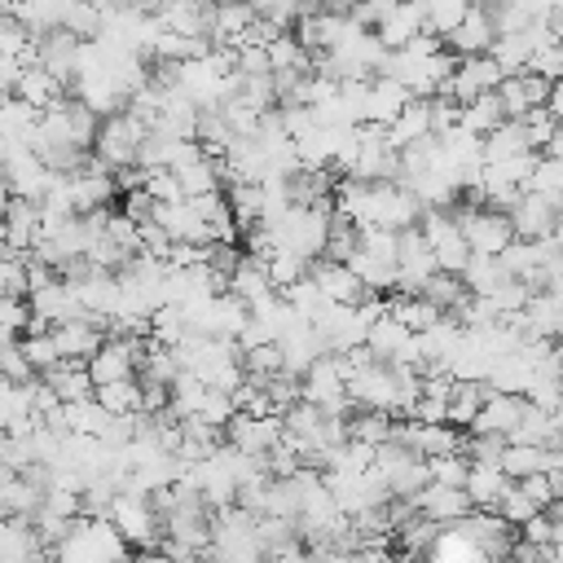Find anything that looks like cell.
I'll return each mask as SVG.
<instances>
[{
  "label": "cell",
  "instance_id": "f546056e",
  "mask_svg": "<svg viewBox=\"0 0 563 563\" xmlns=\"http://www.w3.org/2000/svg\"><path fill=\"white\" fill-rule=\"evenodd\" d=\"M97 400H101L110 413H141V409H145V383H141V378L101 383V387H97Z\"/></svg>",
  "mask_w": 563,
  "mask_h": 563
},
{
  "label": "cell",
  "instance_id": "83f0119b",
  "mask_svg": "<svg viewBox=\"0 0 563 563\" xmlns=\"http://www.w3.org/2000/svg\"><path fill=\"white\" fill-rule=\"evenodd\" d=\"M506 119H510V114H506V106H501L497 92H484V97H475V101L462 106V128L475 132V136H488V132L501 128Z\"/></svg>",
  "mask_w": 563,
  "mask_h": 563
},
{
  "label": "cell",
  "instance_id": "6da1fadb",
  "mask_svg": "<svg viewBox=\"0 0 563 563\" xmlns=\"http://www.w3.org/2000/svg\"><path fill=\"white\" fill-rule=\"evenodd\" d=\"M150 136V123H141L136 114L119 110V114H106L101 119V132H97V158L110 167V172H123V167H141V145Z\"/></svg>",
  "mask_w": 563,
  "mask_h": 563
},
{
  "label": "cell",
  "instance_id": "4dcf8cb0",
  "mask_svg": "<svg viewBox=\"0 0 563 563\" xmlns=\"http://www.w3.org/2000/svg\"><path fill=\"white\" fill-rule=\"evenodd\" d=\"M550 457H554V449H541V444H506V453H501V471H506L510 479H528V475L545 471Z\"/></svg>",
  "mask_w": 563,
  "mask_h": 563
},
{
  "label": "cell",
  "instance_id": "d4e9b609",
  "mask_svg": "<svg viewBox=\"0 0 563 563\" xmlns=\"http://www.w3.org/2000/svg\"><path fill=\"white\" fill-rule=\"evenodd\" d=\"M528 132H523V119H506L501 128H493L484 136V163H501V158H515V154H528Z\"/></svg>",
  "mask_w": 563,
  "mask_h": 563
},
{
  "label": "cell",
  "instance_id": "e575fe53",
  "mask_svg": "<svg viewBox=\"0 0 563 563\" xmlns=\"http://www.w3.org/2000/svg\"><path fill=\"white\" fill-rule=\"evenodd\" d=\"M242 365H246V374H255V378H273V374H286V352H282V339H277V343H260V347H246V352H242Z\"/></svg>",
  "mask_w": 563,
  "mask_h": 563
},
{
  "label": "cell",
  "instance_id": "d6a6232c",
  "mask_svg": "<svg viewBox=\"0 0 563 563\" xmlns=\"http://www.w3.org/2000/svg\"><path fill=\"white\" fill-rule=\"evenodd\" d=\"M308 268H312V260H303L299 251H290V246H282L273 260H268V277H273V286L277 290H290L295 282H303L308 277Z\"/></svg>",
  "mask_w": 563,
  "mask_h": 563
},
{
  "label": "cell",
  "instance_id": "d590c367",
  "mask_svg": "<svg viewBox=\"0 0 563 563\" xmlns=\"http://www.w3.org/2000/svg\"><path fill=\"white\" fill-rule=\"evenodd\" d=\"M506 435H497V431H466V444H462V453L471 457V462H484V466H501V453H506Z\"/></svg>",
  "mask_w": 563,
  "mask_h": 563
},
{
  "label": "cell",
  "instance_id": "9c48e42d",
  "mask_svg": "<svg viewBox=\"0 0 563 563\" xmlns=\"http://www.w3.org/2000/svg\"><path fill=\"white\" fill-rule=\"evenodd\" d=\"M282 435H286L282 413L255 418V413H242V409H238V413L229 418V427H224V440L238 444L242 453H268L273 444H282Z\"/></svg>",
  "mask_w": 563,
  "mask_h": 563
},
{
  "label": "cell",
  "instance_id": "b9f144b4",
  "mask_svg": "<svg viewBox=\"0 0 563 563\" xmlns=\"http://www.w3.org/2000/svg\"><path fill=\"white\" fill-rule=\"evenodd\" d=\"M0 282H4V295H13V299H31V268H26V260L4 255Z\"/></svg>",
  "mask_w": 563,
  "mask_h": 563
},
{
  "label": "cell",
  "instance_id": "4316f807",
  "mask_svg": "<svg viewBox=\"0 0 563 563\" xmlns=\"http://www.w3.org/2000/svg\"><path fill=\"white\" fill-rule=\"evenodd\" d=\"M422 299H431L444 317H457L462 303L471 299V286H466V277H457V273H435V277L422 286Z\"/></svg>",
  "mask_w": 563,
  "mask_h": 563
},
{
  "label": "cell",
  "instance_id": "d6986e66",
  "mask_svg": "<svg viewBox=\"0 0 563 563\" xmlns=\"http://www.w3.org/2000/svg\"><path fill=\"white\" fill-rule=\"evenodd\" d=\"M493 391H497V387H493L488 378H457V383H453V396H449V422L462 427V431H471V422L479 418V409H484V400H488Z\"/></svg>",
  "mask_w": 563,
  "mask_h": 563
},
{
  "label": "cell",
  "instance_id": "ab89813d",
  "mask_svg": "<svg viewBox=\"0 0 563 563\" xmlns=\"http://www.w3.org/2000/svg\"><path fill=\"white\" fill-rule=\"evenodd\" d=\"M427 462H431V479L435 484L466 488V475H471V457L466 453H444V457H427Z\"/></svg>",
  "mask_w": 563,
  "mask_h": 563
},
{
  "label": "cell",
  "instance_id": "7a4b0ae2",
  "mask_svg": "<svg viewBox=\"0 0 563 563\" xmlns=\"http://www.w3.org/2000/svg\"><path fill=\"white\" fill-rule=\"evenodd\" d=\"M453 211H457V224H462L471 251H479V255H501V251L515 242L510 211H501V207H466V202H453Z\"/></svg>",
  "mask_w": 563,
  "mask_h": 563
},
{
  "label": "cell",
  "instance_id": "ee69618b",
  "mask_svg": "<svg viewBox=\"0 0 563 563\" xmlns=\"http://www.w3.org/2000/svg\"><path fill=\"white\" fill-rule=\"evenodd\" d=\"M528 70H541L545 79H563V40H550V44H541V48L532 53Z\"/></svg>",
  "mask_w": 563,
  "mask_h": 563
},
{
  "label": "cell",
  "instance_id": "5bb4252c",
  "mask_svg": "<svg viewBox=\"0 0 563 563\" xmlns=\"http://www.w3.org/2000/svg\"><path fill=\"white\" fill-rule=\"evenodd\" d=\"M409 101H413V92H409L400 79L374 75V79H369V92H365V123H383V128H387Z\"/></svg>",
  "mask_w": 563,
  "mask_h": 563
},
{
  "label": "cell",
  "instance_id": "f6af8a7d",
  "mask_svg": "<svg viewBox=\"0 0 563 563\" xmlns=\"http://www.w3.org/2000/svg\"><path fill=\"white\" fill-rule=\"evenodd\" d=\"M545 110L563 123V79H554V88H550V101H545Z\"/></svg>",
  "mask_w": 563,
  "mask_h": 563
},
{
  "label": "cell",
  "instance_id": "484cf974",
  "mask_svg": "<svg viewBox=\"0 0 563 563\" xmlns=\"http://www.w3.org/2000/svg\"><path fill=\"white\" fill-rule=\"evenodd\" d=\"M466 286H471V295H497L506 282H510V268L501 264V255H471V264H466Z\"/></svg>",
  "mask_w": 563,
  "mask_h": 563
},
{
  "label": "cell",
  "instance_id": "836d02e7",
  "mask_svg": "<svg viewBox=\"0 0 563 563\" xmlns=\"http://www.w3.org/2000/svg\"><path fill=\"white\" fill-rule=\"evenodd\" d=\"M541 510H545V506H541L537 497H528V488H523L519 479H510V488H506V497L497 501V515H501V519H510L515 528H523V523H528L532 515H541Z\"/></svg>",
  "mask_w": 563,
  "mask_h": 563
},
{
  "label": "cell",
  "instance_id": "4fadbf2b",
  "mask_svg": "<svg viewBox=\"0 0 563 563\" xmlns=\"http://www.w3.org/2000/svg\"><path fill=\"white\" fill-rule=\"evenodd\" d=\"M255 18L260 13H255L251 0H224V4H216V13H211V44L242 48V40L255 26Z\"/></svg>",
  "mask_w": 563,
  "mask_h": 563
},
{
  "label": "cell",
  "instance_id": "2e32d148",
  "mask_svg": "<svg viewBox=\"0 0 563 563\" xmlns=\"http://www.w3.org/2000/svg\"><path fill=\"white\" fill-rule=\"evenodd\" d=\"M13 97H22V101H26V106H35V110H53L57 101H66V97H70V88H66V79H57L53 70H44V66L35 62V66H26V75L18 79Z\"/></svg>",
  "mask_w": 563,
  "mask_h": 563
},
{
  "label": "cell",
  "instance_id": "f35d334b",
  "mask_svg": "<svg viewBox=\"0 0 563 563\" xmlns=\"http://www.w3.org/2000/svg\"><path fill=\"white\" fill-rule=\"evenodd\" d=\"M22 347H26L31 365H35V374H44V369H53V365L62 361V352H57V339H53V330H40V334H22Z\"/></svg>",
  "mask_w": 563,
  "mask_h": 563
},
{
  "label": "cell",
  "instance_id": "7bdbcfd3",
  "mask_svg": "<svg viewBox=\"0 0 563 563\" xmlns=\"http://www.w3.org/2000/svg\"><path fill=\"white\" fill-rule=\"evenodd\" d=\"M519 537H523L528 545H554V537H559V519H554L550 510H541V515H532V519L519 528Z\"/></svg>",
  "mask_w": 563,
  "mask_h": 563
},
{
  "label": "cell",
  "instance_id": "5b68a950",
  "mask_svg": "<svg viewBox=\"0 0 563 563\" xmlns=\"http://www.w3.org/2000/svg\"><path fill=\"white\" fill-rule=\"evenodd\" d=\"M506 79V66L493 57V53H479V57H457V70H453V79L444 84V92L440 97H453V101H475V97H484V92H497V84Z\"/></svg>",
  "mask_w": 563,
  "mask_h": 563
},
{
  "label": "cell",
  "instance_id": "7c38bea8",
  "mask_svg": "<svg viewBox=\"0 0 563 563\" xmlns=\"http://www.w3.org/2000/svg\"><path fill=\"white\" fill-rule=\"evenodd\" d=\"M413 501H418V515H427V519H435V523H457V519H466V515L475 510V501H471L466 488L435 484V479H431Z\"/></svg>",
  "mask_w": 563,
  "mask_h": 563
},
{
  "label": "cell",
  "instance_id": "ac0fdd59",
  "mask_svg": "<svg viewBox=\"0 0 563 563\" xmlns=\"http://www.w3.org/2000/svg\"><path fill=\"white\" fill-rule=\"evenodd\" d=\"M40 378H44L66 405H75V400H92V396H97V383H92V374H88L84 361H57V365L44 369Z\"/></svg>",
  "mask_w": 563,
  "mask_h": 563
},
{
  "label": "cell",
  "instance_id": "f1b7e54d",
  "mask_svg": "<svg viewBox=\"0 0 563 563\" xmlns=\"http://www.w3.org/2000/svg\"><path fill=\"white\" fill-rule=\"evenodd\" d=\"M391 431H396V413H391V409H356L352 422H347V435H352V440H365V444H374V449L387 444Z\"/></svg>",
  "mask_w": 563,
  "mask_h": 563
},
{
  "label": "cell",
  "instance_id": "60d3db41",
  "mask_svg": "<svg viewBox=\"0 0 563 563\" xmlns=\"http://www.w3.org/2000/svg\"><path fill=\"white\" fill-rule=\"evenodd\" d=\"M31 299H13V295H4V303H0V321H4V334H13V339H22L26 330H31Z\"/></svg>",
  "mask_w": 563,
  "mask_h": 563
},
{
  "label": "cell",
  "instance_id": "277c9868",
  "mask_svg": "<svg viewBox=\"0 0 563 563\" xmlns=\"http://www.w3.org/2000/svg\"><path fill=\"white\" fill-rule=\"evenodd\" d=\"M510 224H515V238L523 242H541V238H554L559 233V220H563V207L537 189H523L510 207Z\"/></svg>",
  "mask_w": 563,
  "mask_h": 563
},
{
  "label": "cell",
  "instance_id": "bcb514c9",
  "mask_svg": "<svg viewBox=\"0 0 563 563\" xmlns=\"http://www.w3.org/2000/svg\"><path fill=\"white\" fill-rule=\"evenodd\" d=\"M264 563H312V554H303V545H295V550H286V554H268Z\"/></svg>",
  "mask_w": 563,
  "mask_h": 563
},
{
  "label": "cell",
  "instance_id": "74e56055",
  "mask_svg": "<svg viewBox=\"0 0 563 563\" xmlns=\"http://www.w3.org/2000/svg\"><path fill=\"white\" fill-rule=\"evenodd\" d=\"M559 128H563V123H559V119H554L545 106H537V110H528V114H523L528 145H532V150H541V154L550 150V141H554V132H559Z\"/></svg>",
  "mask_w": 563,
  "mask_h": 563
},
{
  "label": "cell",
  "instance_id": "3957f363",
  "mask_svg": "<svg viewBox=\"0 0 563 563\" xmlns=\"http://www.w3.org/2000/svg\"><path fill=\"white\" fill-rule=\"evenodd\" d=\"M84 44L88 40L79 31H70L66 22L62 26H48V31L35 35V62L44 70H53L57 79H66V88H70L75 75H79V62H84Z\"/></svg>",
  "mask_w": 563,
  "mask_h": 563
},
{
  "label": "cell",
  "instance_id": "8fae6325",
  "mask_svg": "<svg viewBox=\"0 0 563 563\" xmlns=\"http://www.w3.org/2000/svg\"><path fill=\"white\" fill-rule=\"evenodd\" d=\"M422 35H431L422 0H396L391 13L378 22V40H383L387 48H405V44H413V40H422Z\"/></svg>",
  "mask_w": 563,
  "mask_h": 563
},
{
  "label": "cell",
  "instance_id": "9a60e30c",
  "mask_svg": "<svg viewBox=\"0 0 563 563\" xmlns=\"http://www.w3.org/2000/svg\"><path fill=\"white\" fill-rule=\"evenodd\" d=\"M523 405H528V396H519V391H493V396L484 400L479 418L471 422V431H497V435L510 440V431H515L519 418H523Z\"/></svg>",
  "mask_w": 563,
  "mask_h": 563
},
{
  "label": "cell",
  "instance_id": "7402d4cb",
  "mask_svg": "<svg viewBox=\"0 0 563 563\" xmlns=\"http://www.w3.org/2000/svg\"><path fill=\"white\" fill-rule=\"evenodd\" d=\"M510 488V475L501 466H484V462H471V475H466V493L475 501V510H497V501L506 497Z\"/></svg>",
  "mask_w": 563,
  "mask_h": 563
},
{
  "label": "cell",
  "instance_id": "7dc6e473",
  "mask_svg": "<svg viewBox=\"0 0 563 563\" xmlns=\"http://www.w3.org/2000/svg\"><path fill=\"white\" fill-rule=\"evenodd\" d=\"M545 154H554V158H563V128L554 132V141H550V150H545Z\"/></svg>",
  "mask_w": 563,
  "mask_h": 563
},
{
  "label": "cell",
  "instance_id": "603a6c76",
  "mask_svg": "<svg viewBox=\"0 0 563 563\" xmlns=\"http://www.w3.org/2000/svg\"><path fill=\"white\" fill-rule=\"evenodd\" d=\"M510 444H541V449H554V444H559V422H554V413L528 400L519 427L510 431Z\"/></svg>",
  "mask_w": 563,
  "mask_h": 563
},
{
  "label": "cell",
  "instance_id": "ffe728a7",
  "mask_svg": "<svg viewBox=\"0 0 563 563\" xmlns=\"http://www.w3.org/2000/svg\"><path fill=\"white\" fill-rule=\"evenodd\" d=\"M44 493H48V488H40L35 479H26L22 471H4V479H0V506H4V515H26V519H35V515L44 510Z\"/></svg>",
  "mask_w": 563,
  "mask_h": 563
},
{
  "label": "cell",
  "instance_id": "e0dca14e",
  "mask_svg": "<svg viewBox=\"0 0 563 563\" xmlns=\"http://www.w3.org/2000/svg\"><path fill=\"white\" fill-rule=\"evenodd\" d=\"M422 136H435V128H431V97H413V101L387 123V141H391L396 150L422 141Z\"/></svg>",
  "mask_w": 563,
  "mask_h": 563
},
{
  "label": "cell",
  "instance_id": "1f68e13d",
  "mask_svg": "<svg viewBox=\"0 0 563 563\" xmlns=\"http://www.w3.org/2000/svg\"><path fill=\"white\" fill-rule=\"evenodd\" d=\"M444 528H449V523H435V519H427V515H413V519L396 532V545H400L405 554H431V545L444 537Z\"/></svg>",
  "mask_w": 563,
  "mask_h": 563
},
{
  "label": "cell",
  "instance_id": "cb8c5ba5",
  "mask_svg": "<svg viewBox=\"0 0 563 563\" xmlns=\"http://www.w3.org/2000/svg\"><path fill=\"white\" fill-rule=\"evenodd\" d=\"M409 339H413V330L400 321V317H391V312H383L374 325H369V347H374V356L378 361H396L405 347H409Z\"/></svg>",
  "mask_w": 563,
  "mask_h": 563
},
{
  "label": "cell",
  "instance_id": "44dd1931",
  "mask_svg": "<svg viewBox=\"0 0 563 563\" xmlns=\"http://www.w3.org/2000/svg\"><path fill=\"white\" fill-rule=\"evenodd\" d=\"M176 180H180L185 198L220 194V189H224V163H220V158H211V154H202V158H194V163L176 167Z\"/></svg>",
  "mask_w": 563,
  "mask_h": 563
},
{
  "label": "cell",
  "instance_id": "52a82bcc",
  "mask_svg": "<svg viewBox=\"0 0 563 563\" xmlns=\"http://www.w3.org/2000/svg\"><path fill=\"white\" fill-rule=\"evenodd\" d=\"M347 396H352L356 409H391V413H396L400 387H396L391 361H374V365H365V369L347 383Z\"/></svg>",
  "mask_w": 563,
  "mask_h": 563
},
{
  "label": "cell",
  "instance_id": "ba28073f",
  "mask_svg": "<svg viewBox=\"0 0 563 563\" xmlns=\"http://www.w3.org/2000/svg\"><path fill=\"white\" fill-rule=\"evenodd\" d=\"M550 88H554V79H545L541 70H510L497 84V97H501V106H506L510 119H523L528 110H537V106L550 101Z\"/></svg>",
  "mask_w": 563,
  "mask_h": 563
},
{
  "label": "cell",
  "instance_id": "8992f818",
  "mask_svg": "<svg viewBox=\"0 0 563 563\" xmlns=\"http://www.w3.org/2000/svg\"><path fill=\"white\" fill-rule=\"evenodd\" d=\"M497 35H501V31H497L488 4H471L466 18L444 35V44H449V53H457V57H479V53H493Z\"/></svg>",
  "mask_w": 563,
  "mask_h": 563
},
{
  "label": "cell",
  "instance_id": "30bf717a",
  "mask_svg": "<svg viewBox=\"0 0 563 563\" xmlns=\"http://www.w3.org/2000/svg\"><path fill=\"white\" fill-rule=\"evenodd\" d=\"M312 277H317V286L334 299V303H365V299H374V290L352 273V264H339V260H312V268H308Z\"/></svg>",
  "mask_w": 563,
  "mask_h": 563
},
{
  "label": "cell",
  "instance_id": "8d00e7d4",
  "mask_svg": "<svg viewBox=\"0 0 563 563\" xmlns=\"http://www.w3.org/2000/svg\"><path fill=\"white\" fill-rule=\"evenodd\" d=\"M528 189H537V194H545V198H554V202L563 207V158L541 154V163H537V172H532V185H528Z\"/></svg>",
  "mask_w": 563,
  "mask_h": 563
}]
</instances>
